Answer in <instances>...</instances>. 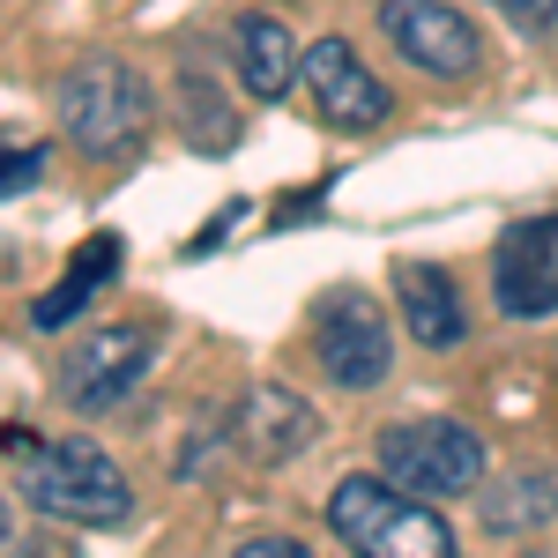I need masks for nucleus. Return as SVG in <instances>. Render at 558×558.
<instances>
[{
  "label": "nucleus",
  "instance_id": "nucleus-1",
  "mask_svg": "<svg viewBox=\"0 0 558 558\" xmlns=\"http://www.w3.org/2000/svg\"><path fill=\"white\" fill-rule=\"evenodd\" d=\"M15 484L38 514L68 521V529H120L134 514V492L120 462L89 439H31V454H15Z\"/></svg>",
  "mask_w": 558,
  "mask_h": 558
},
{
  "label": "nucleus",
  "instance_id": "nucleus-2",
  "mask_svg": "<svg viewBox=\"0 0 558 558\" xmlns=\"http://www.w3.org/2000/svg\"><path fill=\"white\" fill-rule=\"evenodd\" d=\"M52 112H60V134L83 149L89 165H112V157H128L149 134V89L120 60H83V68L60 75Z\"/></svg>",
  "mask_w": 558,
  "mask_h": 558
},
{
  "label": "nucleus",
  "instance_id": "nucleus-3",
  "mask_svg": "<svg viewBox=\"0 0 558 558\" xmlns=\"http://www.w3.org/2000/svg\"><path fill=\"white\" fill-rule=\"evenodd\" d=\"M328 529L343 536L350 551H373V558H447L454 551V529L447 514H432L417 492H387L380 476H343L336 499H328Z\"/></svg>",
  "mask_w": 558,
  "mask_h": 558
},
{
  "label": "nucleus",
  "instance_id": "nucleus-4",
  "mask_svg": "<svg viewBox=\"0 0 558 558\" xmlns=\"http://www.w3.org/2000/svg\"><path fill=\"white\" fill-rule=\"evenodd\" d=\"M373 462L387 484L417 492V499H454L484 484V439L454 417H425V425H387L373 439Z\"/></svg>",
  "mask_w": 558,
  "mask_h": 558
},
{
  "label": "nucleus",
  "instance_id": "nucleus-5",
  "mask_svg": "<svg viewBox=\"0 0 558 558\" xmlns=\"http://www.w3.org/2000/svg\"><path fill=\"white\" fill-rule=\"evenodd\" d=\"M313 350H320V365H328V380L350 387V395H365V387H380L395 373V343H387V313L357 283L343 291H328L320 313H313Z\"/></svg>",
  "mask_w": 558,
  "mask_h": 558
},
{
  "label": "nucleus",
  "instance_id": "nucleus-6",
  "mask_svg": "<svg viewBox=\"0 0 558 558\" xmlns=\"http://www.w3.org/2000/svg\"><path fill=\"white\" fill-rule=\"evenodd\" d=\"M149 357H157V336H149V328H97L89 343L68 350V365H60V402H68L75 417H97V410L128 402L134 387H142Z\"/></svg>",
  "mask_w": 558,
  "mask_h": 558
},
{
  "label": "nucleus",
  "instance_id": "nucleus-7",
  "mask_svg": "<svg viewBox=\"0 0 558 558\" xmlns=\"http://www.w3.org/2000/svg\"><path fill=\"white\" fill-rule=\"evenodd\" d=\"M492 299L507 320H551L558 313V216H521L492 254Z\"/></svg>",
  "mask_w": 558,
  "mask_h": 558
},
{
  "label": "nucleus",
  "instance_id": "nucleus-8",
  "mask_svg": "<svg viewBox=\"0 0 558 558\" xmlns=\"http://www.w3.org/2000/svg\"><path fill=\"white\" fill-rule=\"evenodd\" d=\"M380 31L395 38L402 60H417L439 83H462L484 68V45H476L470 15H454L447 0H380Z\"/></svg>",
  "mask_w": 558,
  "mask_h": 558
},
{
  "label": "nucleus",
  "instance_id": "nucleus-9",
  "mask_svg": "<svg viewBox=\"0 0 558 558\" xmlns=\"http://www.w3.org/2000/svg\"><path fill=\"white\" fill-rule=\"evenodd\" d=\"M299 83L313 89V105H320V120L328 128H380L387 120V89H380V75L357 60V45L350 38H320L313 52L299 60Z\"/></svg>",
  "mask_w": 558,
  "mask_h": 558
},
{
  "label": "nucleus",
  "instance_id": "nucleus-10",
  "mask_svg": "<svg viewBox=\"0 0 558 558\" xmlns=\"http://www.w3.org/2000/svg\"><path fill=\"white\" fill-rule=\"evenodd\" d=\"M239 454L260 462V470H283V462H299L305 447H313V432L320 417L305 410L291 387H246V402H239Z\"/></svg>",
  "mask_w": 558,
  "mask_h": 558
},
{
  "label": "nucleus",
  "instance_id": "nucleus-11",
  "mask_svg": "<svg viewBox=\"0 0 558 558\" xmlns=\"http://www.w3.org/2000/svg\"><path fill=\"white\" fill-rule=\"evenodd\" d=\"M395 305H402L410 336H417L425 350H454L462 336H470V313H462L454 276L432 268V260H402V268H395Z\"/></svg>",
  "mask_w": 558,
  "mask_h": 558
},
{
  "label": "nucleus",
  "instance_id": "nucleus-12",
  "mask_svg": "<svg viewBox=\"0 0 558 558\" xmlns=\"http://www.w3.org/2000/svg\"><path fill=\"white\" fill-rule=\"evenodd\" d=\"M231 45H239V75H246L254 97H283L299 83V52H291V31L276 15H239Z\"/></svg>",
  "mask_w": 558,
  "mask_h": 558
},
{
  "label": "nucleus",
  "instance_id": "nucleus-13",
  "mask_svg": "<svg viewBox=\"0 0 558 558\" xmlns=\"http://www.w3.org/2000/svg\"><path fill=\"white\" fill-rule=\"evenodd\" d=\"M558 521V476L551 470H521L499 492H484V529L492 536H521V529H544Z\"/></svg>",
  "mask_w": 558,
  "mask_h": 558
},
{
  "label": "nucleus",
  "instance_id": "nucleus-14",
  "mask_svg": "<svg viewBox=\"0 0 558 558\" xmlns=\"http://www.w3.org/2000/svg\"><path fill=\"white\" fill-rule=\"evenodd\" d=\"M112 268H120V239H89L83 254H75V268H68V283H52V291L31 305V328H68V320L83 313L89 291L112 283Z\"/></svg>",
  "mask_w": 558,
  "mask_h": 558
},
{
  "label": "nucleus",
  "instance_id": "nucleus-15",
  "mask_svg": "<svg viewBox=\"0 0 558 558\" xmlns=\"http://www.w3.org/2000/svg\"><path fill=\"white\" fill-rule=\"evenodd\" d=\"M179 97H186V134H194L202 149H231V142H239V120L223 112V97H216V89H202V75H186Z\"/></svg>",
  "mask_w": 558,
  "mask_h": 558
},
{
  "label": "nucleus",
  "instance_id": "nucleus-16",
  "mask_svg": "<svg viewBox=\"0 0 558 558\" xmlns=\"http://www.w3.org/2000/svg\"><path fill=\"white\" fill-rule=\"evenodd\" d=\"M529 38H558V0H499Z\"/></svg>",
  "mask_w": 558,
  "mask_h": 558
},
{
  "label": "nucleus",
  "instance_id": "nucleus-17",
  "mask_svg": "<svg viewBox=\"0 0 558 558\" xmlns=\"http://www.w3.org/2000/svg\"><path fill=\"white\" fill-rule=\"evenodd\" d=\"M38 172H45V149H8V165H0V186H8V194H23V186H31Z\"/></svg>",
  "mask_w": 558,
  "mask_h": 558
},
{
  "label": "nucleus",
  "instance_id": "nucleus-18",
  "mask_svg": "<svg viewBox=\"0 0 558 558\" xmlns=\"http://www.w3.org/2000/svg\"><path fill=\"white\" fill-rule=\"evenodd\" d=\"M231 558H305V544H291V536H254V544H239Z\"/></svg>",
  "mask_w": 558,
  "mask_h": 558
}]
</instances>
